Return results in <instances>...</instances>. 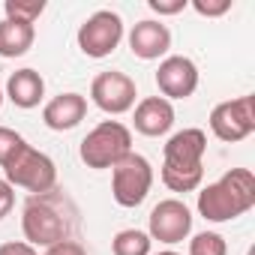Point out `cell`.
<instances>
[{
  "label": "cell",
  "instance_id": "cell-16",
  "mask_svg": "<svg viewBox=\"0 0 255 255\" xmlns=\"http://www.w3.org/2000/svg\"><path fill=\"white\" fill-rule=\"evenodd\" d=\"M33 39H36L33 24L12 21V18L0 21V57H21V54H27Z\"/></svg>",
  "mask_w": 255,
  "mask_h": 255
},
{
  "label": "cell",
  "instance_id": "cell-17",
  "mask_svg": "<svg viewBox=\"0 0 255 255\" xmlns=\"http://www.w3.org/2000/svg\"><path fill=\"white\" fill-rule=\"evenodd\" d=\"M150 237L147 231H138V228H123L114 234L111 240V252L114 255H150Z\"/></svg>",
  "mask_w": 255,
  "mask_h": 255
},
{
  "label": "cell",
  "instance_id": "cell-3",
  "mask_svg": "<svg viewBox=\"0 0 255 255\" xmlns=\"http://www.w3.org/2000/svg\"><path fill=\"white\" fill-rule=\"evenodd\" d=\"M21 231H24V243H30L33 249L36 246H45L48 249V246H54L60 240H69L72 222L63 213L60 198L51 195V192H45V195H33L24 204Z\"/></svg>",
  "mask_w": 255,
  "mask_h": 255
},
{
  "label": "cell",
  "instance_id": "cell-4",
  "mask_svg": "<svg viewBox=\"0 0 255 255\" xmlns=\"http://www.w3.org/2000/svg\"><path fill=\"white\" fill-rule=\"evenodd\" d=\"M78 153L87 168H114L123 156L132 153V132L120 120H102L84 135Z\"/></svg>",
  "mask_w": 255,
  "mask_h": 255
},
{
  "label": "cell",
  "instance_id": "cell-11",
  "mask_svg": "<svg viewBox=\"0 0 255 255\" xmlns=\"http://www.w3.org/2000/svg\"><path fill=\"white\" fill-rule=\"evenodd\" d=\"M156 87H159L162 99H168V102L189 99L198 87V66L183 54H171L156 69Z\"/></svg>",
  "mask_w": 255,
  "mask_h": 255
},
{
  "label": "cell",
  "instance_id": "cell-7",
  "mask_svg": "<svg viewBox=\"0 0 255 255\" xmlns=\"http://www.w3.org/2000/svg\"><path fill=\"white\" fill-rule=\"evenodd\" d=\"M210 129L219 141H243L255 132V96H237L219 102L210 111Z\"/></svg>",
  "mask_w": 255,
  "mask_h": 255
},
{
  "label": "cell",
  "instance_id": "cell-15",
  "mask_svg": "<svg viewBox=\"0 0 255 255\" xmlns=\"http://www.w3.org/2000/svg\"><path fill=\"white\" fill-rule=\"evenodd\" d=\"M6 96L18 108H36L45 96V78L36 69H18L6 81Z\"/></svg>",
  "mask_w": 255,
  "mask_h": 255
},
{
  "label": "cell",
  "instance_id": "cell-1",
  "mask_svg": "<svg viewBox=\"0 0 255 255\" xmlns=\"http://www.w3.org/2000/svg\"><path fill=\"white\" fill-rule=\"evenodd\" d=\"M207 135L201 129L174 132L162 150V183L171 192H195L204 180Z\"/></svg>",
  "mask_w": 255,
  "mask_h": 255
},
{
  "label": "cell",
  "instance_id": "cell-27",
  "mask_svg": "<svg viewBox=\"0 0 255 255\" xmlns=\"http://www.w3.org/2000/svg\"><path fill=\"white\" fill-rule=\"evenodd\" d=\"M0 105H3V93H0Z\"/></svg>",
  "mask_w": 255,
  "mask_h": 255
},
{
  "label": "cell",
  "instance_id": "cell-9",
  "mask_svg": "<svg viewBox=\"0 0 255 255\" xmlns=\"http://www.w3.org/2000/svg\"><path fill=\"white\" fill-rule=\"evenodd\" d=\"M135 81L126 75V72H99L90 84V99L96 108H102L105 114H126L135 105Z\"/></svg>",
  "mask_w": 255,
  "mask_h": 255
},
{
  "label": "cell",
  "instance_id": "cell-14",
  "mask_svg": "<svg viewBox=\"0 0 255 255\" xmlns=\"http://www.w3.org/2000/svg\"><path fill=\"white\" fill-rule=\"evenodd\" d=\"M84 114H87V99L81 93H60L51 102H45V108H42V120L54 132L75 129L84 120Z\"/></svg>",
  "mask_w": 255,
  "mask_h": 255
},
{
  "label": "cell",
  "instance_id": "cell-23",
  "mask_svg": "<svg viewBox=\"0 0 255 255\" xmlns=\"http://www.w3.org/2000/svg\"><path fill=\"white\" fill-rule=\"evenodd\" d=\"M12 207H15V189L6 180H0V219H6Z\"/></svg>",
  "mask_w": 255,
  "mask_h": 255
},
{
  "label": "cell",
  "instance_id": "cell-22",
  "mask_svg": "<svg viewBox=\"0 0 255 255\" xmlns=\"http://www.w3.org/2000/svg\"><path fill=\"white\" fill-rule=\"evenodd\" d=\"M147 6H150L156 15H177V12H183L189 3H186V0H147Z\"/></svg>",
  "mask_w": 255,
  "mask_h": 255
},
{
  "label": "cell",
  "instance_id": "cell-18",
  "mask_svg": "<svg viewBox=\"0 0 255 255\" xmlns=\"http://www.w3.org/2000/svg\"><path fill=\"white\" fill-rule=\"evenodd\" d=\"M3 9H6V18L33 24V21L45 12V0H6Z\"/></svg>",
  "mask_w": 255,
  "mask_h": 255
},
{
  "label": "cell",
  "instance_id": "cell-25",
  "mask_svg": "<svg viewBox=\"0 0 255 255\" xmlns=\"http://www.w3.org/2000/svg\"><path fill=\"white\" fill-rule=\"evenodd\" d=\"M0 255H36V249L24 240H9V243L0 246Z\"/></svg>",
  "mask_w": 255,
  "mask_h": 255
},
{
  "label": "cell",
  "instance_id": "cell-6",
  "mask_svg": "<svg viewBox=\"0 0 255 255\" xmlns=\"http://www.w3.org/2000/svg\"><path fill=\"white\" fill-rule=\"evenodd\" d=\"M153 186V168L141 153L123 156L111 168V195L120 207H138Z\"/></svg>",
  "mask_w": 255,
  "mask_h": 255
},
{
  "label": "cell",
  "instance_id": "cell-19",
  "mask_svg": "<svg viewBox=\"0 0 255 255\" xmlns=\"http://www.w3.org/2000/svg\"><path fill=\"white\" fill-rule=\"evenodd\" d=\"M189 255H228L225 237L216 231H201L189 240Z\"/></svg>",
  "mask_w": 255,
  "mask_h": 255
},
{
  "label": "cell",
  "instance_id": "cell-24",
  "mask_svg": "<svg viewBox=\"0 0 255 255\" xmlns=\"http://www.w3.org/2000/svg\"><path fill=\"white\" fill-rule=\"evenodd\" d=\"M45 255H87V252H84V246L75 243V240H60V243L48 246Z\"/></svg>",
  "mask_w": 255,
  "mask_h": 255
},
{
  "label": "cell",
  "instance_id": "cell-26",
  "mask_svg": "<svg viewBox=\"0 0 255 255\" xmlns=\"http://www.w3.org/2000/svg\"><path fill=\"white\" fill-rule=\"evenodd\" d=\"M156 255H180V252H174V249H165V252H156Z\"/></svg>",
  "mask_w": 255,
  "mask_h": 255
},
{
  "label": "cell",
  "instance_id": "cell-13",
  "mask_svg": "<svg viewBox=\"0 0 255 255\" xmlns=\"http://www.w3.org/2000/svg\"><path fill=\"white\" fill-rule=\"evenodd\" d=\"M129 48L141 60H159L171 48V30L162 21H138L129 30Z\"/></svg>",
  "mask_w": 255,
  "mask_h": 255
},
{
  "label": "cell",
  "instance_id": "cell-5",
  "mask_svg": "<svg viewBox=\"0 0 255 255\" xmlns=\"http://www.w3.org/2000/svg\"><path fill=\"white\" fill-rule=\"evenodd\" d=\"M3 180L15 189H27L33 195H45V192H54V183H57V165L51 156H45L42 150L30 147V144H21L15 150V156L3 165Z\"/></svg>",
  "mask_w": 255,
  "mask_h": 255
},
{
  "label": "cell",
  "instance_id": "cell-8",
  "mask_svg": "<svg viewBox=\"0 0 255 255\" xmlns=\"http://www.w3.org/2000/svg\"><path fill=\"white\" fill-rule=\"evenodd\" d=\"M123 39V21L117 12L111 9H99L93 12L81 27H78V48L93 57V60H102L108 57Z\"/></svg>",
  "mask_w": 255,
  "mask_h": 255
},
{
  "label": "cell",
  "instance_id": "cell-21",
  "mask_svg": "<svg viewBox=\"0 0 255 255\" xmlns=\"http://www.w3.org/2000/svg\"><path fill=\"white\" fill-rule=\"evenodd\" d=\"M192 9L207 18H219L231 9V0H192Z\"/></svg>",
  "mask_w": 255,
  "mask_h": 255
},
{
  "label": "cell",
  "instance_id": "cell-20",
  "mask_svg": "<svg viewBox=\"0 0 255 255\" xmlns=\"http://www.w3.org/2000/svg\"><path fill=\"white\" fill-rule=\"evenodd\" d=\"M21 144H27L24 135H18L15 129H9V126H0V168H3V165L15 156V150H18Z\"/></svg>",
  "mask_w": 255,
  "mask_h": 255
},
{
  "label": "cell",
  "instance_id": "cell-10",
  "mask_svg": "<svg viewBox=\"0 0 255 255\" xmlns=\"http://www.w3.org/2000/svg\"><path fill=\"white\" fill-rule=\"evenodd\" d=\"M189 231H192V213L183 201L165 198L150 210V219H147V237L150 240H159V243L171 246V243L186 240Z\"/></svg>",
  "mask_w": 255,
  "mask_h": 255
},
{
  "label": "cell",
  "instance_id": "cell-2",
  "mask_svg": "<svg viewBox=\"0 0 255 255\" xmlns=\"http://www.w3.org/2000/svg\"><path fill=\"white\" fill-rule=\"evenodd\" d=\"M255 207V174L249 168H231L216 183L198 192V213L207 222H231Z\"/></svg>",
  "mask_w": 255,
  "mask_h": 255
},
{
  "label": "cell",
  "instance_id": "cell-12",
  "mask_svg": "<svg viewBox=\"0 0 255 255\" xmlns=\"http://www.w3.org/2000/svg\"><path fill=\"white\" fill-rule=\"evenodd\" d=\"M132 126L147 138H159L174 126V105L168 99H162V96H144L135 105Z\"/></svg>",
  "mask_w": 255,
  "mask_h": 255
}]
</instances>
